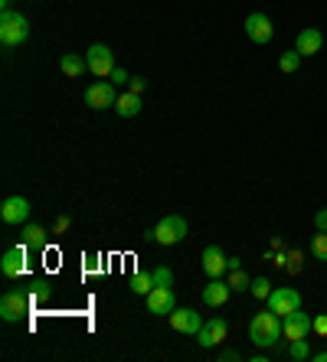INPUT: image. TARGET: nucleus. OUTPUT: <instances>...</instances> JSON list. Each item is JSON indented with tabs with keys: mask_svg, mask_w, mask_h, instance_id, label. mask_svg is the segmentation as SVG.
<instances>
[{
	"mask_svg": "<svg viewBox=\"0 0 327 362\" xmlns=\"http://www.w3.org/2000/svg\"><path fill=\"white\" fill-rule=\"evenodd\" d=\"M282 317L272 310H262L256 313L249 320V339L258 346V349H268V346H275L278 339H282Z\"/></svg>",
	"mask_w": 327,
	"mask_h": 362,
	"instance_id": "nucleus-1",
	"label": "nucleus"
},
{
	"mask_svg": "<svg viewBox=\"0 0 327 362\" xmlns=\"http://www.w3.org/2000/svg\"><path fill=\"white\" fill-rule=\"evenodd\" d=\"M26 36H30V20H26L23 13L4 10V13H0V42H4L7 49H13V46L26 42Z\"/></svg>",
	"mask_w": 327,
	"mask_h": 362,
	"instance_id": "nucleus-2",
	"label": "nucleus"
},
{
	"mask_svg": "<svg viewBox=\"0 0 327 362\" xmlns=\"http://www.w3.org/2000/svg\"><path fill=\"white\" fill-rule=\"evenodd\" d=\"M147 238H154L157 245L183 242V238H187V219H183V216H164V219L147 232Z\"/></svg>",
	"mask_w": 327,
	"mask_h": 362,
	"instance_id": "nucleus-3",
	"label": "nucleus"
},
{
	"mask_svg": "<svg viewBox=\"0 0 327 362\" xmlns=\"http://www.w3.org/2000/svg\"><path fill=\"white\" fill-rule=\"evenodd\" d=\"M30 303H33L30 294H23V291H7V294L0 297V320L20 323L26 313H30Z\"/></svg>",
	"mask_w": 327,
	"mask_h": 362,
	"instance_id": "nucleus-4",
	"label": "nucleus"
},
{
	"mask_svg": "<svg viewBox=\"0 0 327 362\" xmlns=\"http://www.w3.org/2000/svg\"><path fill=\"white\" fill-rule=\"evenodd\" d=\"M86 62H88V72L98 78H108L115 72V52L105 46V42H95V46H88L86 52Z\"/></svg>",
	"mask_w": 327,
	"mask_h": 362,
	"instance_id": "nucleus-5",
	"label": "nucleus"
},
{
	"mask_svg": "<svg viewBox=\"0 0 327 362\" xmlns=\"http://www.w3.org/2000/svg\"><path fill=\"white\" fill-rule=\"evenodd\" d=\"M268 310L278 313V317H288L292 310H298L302 307V294L294 291V287H275L272 294H268Z\"/></svg>",
	"mask_w": 327,
	"mask_h": 362,
	"instance_id": "nucleus-6",
	"label": "nucleus"
},
{
	"mask_svg": "<svg viewBox=\"0 0 327 362\" xmlns=\"http://www.w3.org/2000/svg\"><path fill=\"white\" fill-rule=\"evenodd\" d=\"M115 101H118V92H115V82H95L86 88V105L95 111H105V108H115Z\"/></svg>",
	"mask_w": 327,
	"mask_h": 362,
	"instance_id": "nucleus-7",
	"label": "nucleus"
},
{
	"mask_svg": "<svg viewBox=\"0 0 327 362\" xmlns=\"http://www.w3.org/2000/svg\"><path fill=\"white\" fill-rule=\"evenodd\" d=\"M144 300H147V313H154V317H171V313L177 310L173 287H151V294H147Z\"/></svg>",
	"mask_w": 327,
	"mask_h": 362,
	"instance_id": "nucleus-8",
	"label": "nucleus"
},
{
	"mask_svg": "<svg viewBox=\"0 0 327 362\" xmlns=\"http://www.w3.org/2000/svg\"><path fill=\"white\" fill-rule=\"evenodd\" d=\"M167 320H171V327L177 329V333H187V337H197L200 329H203V323H207L193 307H177Z\"/></svg>",
	"mask_w": 327,
	"mask_h": 362,
	"instance_id": "nucleus-9",
	"label": "nucleus"
},
{
	"mask_svg": "<svg viewBox=\"0 0 327 362\" xmlns=\"http://www.w3.org/2000/svg\"><path fill=\"white\" fill-rule=\"evenodd\" d=\"M272 33H275V26H272V20L265 17V13H249L246 17V36H249L256 46H265L268 40H272Z\"/></svg>",
	"mask_w": 327,
	"mask_h": 362,
	"instance_id": "nucleus-10",
	"label": "nucleus"
},
{
	"mask_svg": "<svg viewBox=\"0 0 327 362\" xmlns=\"http://www.w3.org/2000/svg\"><path fill=\"white\" fill-rule=\"evenodd\" d=\"M0 219L7 226H20V222L30 219V199L26 196H7L4 206H0Z\"/></svg>",
	"mask_w": 327,
	"mask_h": 362,
	"instance_id": "nucleus-11",
	"label": "nucleus"
},
{
	"mask_svg": "<svg viewBox=\"0 0 327 362\" xmlns=\"http://www.w3.org/2000/svg\"><path fill=\"white\" fill-rule=\"evenodd\" d=\"M229 337V327H226L223 317H213V320L203 323V329L197 333V343L203 346V349H216V346L223 343V339Z\"/></svg>",
	"mask_w": 327,
	"mask_h": 362,
	"instance_id": "nucleus-12",
	"label": "nucleus"
},
{
	"mask_svg": "<svg viewBox=\"0 0 327 362\" xmlns=\"http://www.w3.org/2000/svg\"><path fill=\"white\" fill-rule=\"evenodd\" d=\"M282 333H285V339H304L311 333V317L302 307L292 310L288 317H282Z\"/></svg>",
	"mask_w": 327,
	"mask_h": 362,
	"instance_id": "nucleus-13",
	"label": "nucleus"
},
{
	"mask_svg": "<svg viewBox=\"0 0 327 362\" xmlns=\"http://www.w3.org/2000/svg\"><path fill=\"white\" fill-rule=\"evenodd\" d=\"M23 271H26V245L7 248L4 258H0V274H4V278H20Z\"/></svg>",
	"mask_w": 327,
	"mask_h": 362,
	"instance_id": "nucleus-14",
	"label": "nucleus"
},
{
	"mask_svg": "<svg viewBox=\"0 0 327 362\" xmlns=\"http://www.w3.org/2000/svg\"><path fill=\"white\" fill-rule=\"evenodd\" d=\"M321 46H324V33H321L318 26H304L298 40H294V49L302 52V56H318Z\"/></svg>",
	"mask_w": 327,
	"mask_h": 362,
	"instance_id": "nucleus-15",
	"label": "nucleus"
},
{
	"mask_svg": "<svg viewBox=\"0 0 327 362\" xmlns=\"http://www.w3.org/2000/svg\"><path fill=\"white\" fill-rule=\"evenodd\" d=\"M229 294H233V287H229V281L210 278V284L203 287V303H207V307H223V303L229 300Z\"/></svg>",
	"mask_w": 327,
	"mask_h": 362,
	"instance_id": "nucleus-16",
	"label": "nucleus"
},
{
	"mask_svg": "<svg viewBox=\"0 0 327 362\" xmlns=\"http://www.w3.org/2000/svg\"><path fill=\"white\" fill-rule=\"evenodd\" d=\"M226 262H229V258L223 255V248H219V245L203 248V271H207V278H219L223 271H229V268H226Z\"/></svg>",
	"mask_w": 327,
	"mask_h": 362,
	"instance_id": "nucleus-17",
	"label": "nucleus"
},
{
	"mask_svg": "<svg viewBox=\"0 0 327 362\" xmlns=\"http://www.w3.org/2000/svg\"><path fill=\"white\" fill-rule=\"evenodd\" d=\"M141 108H144V105H141V95L138 92H128V88H125V92L118 95V101H115L118 118H134V115H141Z\"/></svg>",
	"mask_w": 327,
	"mask_h": 362,
	"instance_id": "nucleus-18",
	"label": "nucleus"
},
{
	"mask_svg": "<svg viewBox=\"0 0 327 362\" xmlns=\"http://www.w3.org/2000/svg\"><path fill=\"white\" fill-rule=\"evenodd\" d=\"M59 69H62V76H69V78H76V76H82L88 69V62L82 59V56H76V52H66L59 59Z\"/></svg>",
	"mask_w": 327,
	"mask_h": 362,
	"instance_id": "nucleus-19",
	"label": "nucleus"
},
{
	"mask_svg": "<svg viewBox=\"0 0 327 362\" xmlns=\"http://www.w3.org/2000/svg\"><path fill=\"white\" fill-rule=\"evenodd\" d=\"M20 242H23L26 248H46V228L43 226H23Z\"/></svg>",
	"mask_w": 327,
	"mask_h": 362,
	"instance_id": "nucleus-20",
	"label": "nucleus"
},
{
	"mask_svg": "<svg viewBox=\"0 0 327 362\" xmlns=\"http://www.w3.org/2000/svg\"><path fill=\"white\" fill-rule=\"evenodd\" d=\"M288 359L292 362H304L311 359V339H288Z\"/></svg>",
	"mask_w": 327,
	"mask_h": 362,
	"instance_id": "nucleus-21",
	"label": "nucleus"
},
{
	"mask_svg": "<svg viewBox=\"0 0 327 362\" xmlns=\"http://www.w3.org/2000/svg\"><path fill=\"white\" fill-rule=\"evenodd\" d=\"M302 52L298 49H288V52H282V59H278V69H282L285 76H292V72H298V66H302Z\"/></svg>",
	"mask_w": 327,
	"mask_h": 362,
	"instance_id": "nucleus-22",
	"label": "nucleus"
},
{
	"mask_svg": "<svg viewBox=\"0 0 327 362\" xmlns=\"http://www.w3.org/2000/svg\"><path fill=\"white\" fill-rule=\"evenodd\" d=\"M275 287H272V281L268 278H252V284H249V294L256 297V300H268V294H272Z\"/></svg>",
	"mask_w": 327,
	"mask_h": 362,
	"instance_id": "nucleus-23",
	"label": "nucleus"
},
{
	"mask_svg": "<svg viewBox=\"0 0 327 362\" xmlns=\"http://www.w3.org/2000/svg\"><path fill=\"white\" fill-rule=\"evenodd\" d=\"M151 281H154V287H173V271L167 268V264H157V268L151 271Z\"/></svg>",
	"mask_w": 327,
	"mask_h": 362,
	"instance_id": "nucleus-24",
	"label": "nucleus"
},
{
	"mask_svg": "<svg viewBox=\"0 0 327 362\" xmlns=\"http://www.w3.org/2000/svg\"><path fill=\"white\" fill-rule=\"evenodd\" d=\"M304 268V255L298 252V248H288V262H285L282 271H288V274H302Z\"/></svg>",
	"mask_w": 327,
	"mask_h": 362,
	"instance_id": "nucleus-25",
	"label": "nucleus"
},
{
	"mask_svg": "<svg viewBox=\"0 0 327 362\" xmlns=\"http://www.w3.org/2000/svg\"><path fill=\"white\" fill-rule=\"evenodd\" d=\"M249 284H252V278L242 268L229 271V287H233V291H249Z\"/></svg>",
	"mask_w": 327,
	"mask_h": 362,
	"instance_id": "nucleus-26",
	"label": "nucleus"
},
{
	"mask_svg": "<svg viewBox=\"0 0 327 362\" xmlns=\"http://www.w3.org/2000/svg\"><path fill=\"white\" fill-rule=\"evenodd\" d=\"M311 255L318 262H327V232H318V235L311 238Z\"/></svg>",
	"mask_w": 327,
	"mask_h": 362,
	"instance_id": "nucleus-27",
	"label": "nucleus"
},
{
	"mask_svg": "<svg viewBox=\"0 0 327 362\" xmlns=\"http://www.w3.org/2000/svg\"><path fill=\"white\" fill-rule=\"evenodd\" d=\"M151 287H154L151 274H134V278H131V291H134V294L147 297V294H151Z\"/></svg>",
	"mask_w": 327,
	"mask_h": 362,
	"instance_id": "nucleus-28",
	"label": "nucleus"
},
{
	"mask_svg": "<svg viewBox=\"0 0 327 362\" xmlns=\"http://www.w3.org/2000/svg\"><path fill=\"white\" fill-rule=\"evenodd\" d=\"M30 297H33V300H50V297H52V284H50V281H36L33 294H30Z\"/></svg>",
	"mask_w": 327,
	"mask_h": 362,
	"instance_id": "nucleus-29",
	"label": "nucleus"
},
{
	"mask_svg": "<svg viewBox=\"0 0 327 362\" xmlns=\"http://www.w3.org/2000/svg\"><path fill=\"white\" fill-rule=\"evenodd\" d=\"M311 329H314L318 337H324V339H327V313H318V317L311 320Z\"/></svg>",
	"mask_w": 327,
	"mask_h": 362,
	"instance_id": "nucleus-30",
	"label": "nucleus"
},
{
	"mask_svg": "<svg viewBox=\"0 0 327 362\" xmlns=\"http://www.w3.org/2000/svg\"><path fill=\"white\" fill-rule=\"evenodd\" d=\"M108 78H112L115 85H125V88H128V82H131V76H128V72H125V69H118V66H115V72H112V76H108Z\"/></svg>",
	"mask_w": 327,
	"mask_h": 362,
	"instance_id": "nucleus-31",
	"label": "nucleus"
},
{
	"mask_svg": "<svg viewBox=\"0 0 327 362\" xmlns=\"http://www.w3.org/2000/svg\"><path fill=\"white\" fill-rule=\"evenodd\" d=\"M69 226H72L69 216H59V219H56V226H52V235H62V232H66Z\"/></svg>",
	"mask_w": 327,
	"mask_h": 362,
	"instance_id": "nucleus-32",
	"label": "nucleus"
},
{
	"mask_svg": "<svg viewBox=\"0 0 327 362\" xmlns=\"http://www.w3.org/2000/svg\"><path fill=\"white\" fill-rule=\"evenodd\" d=\"M314 228H318V232H327V209L314 212Z\"/></svg>",
	"mask_w": 327,
	"mask_h": 362,
	"instance_id": "nucleus-33",
	"label": "nucleus"
},
{
	"mask_svg": "<svg viewBox=\"0 0 327 362\" xmlns=\"http://www.w3.org/2000/svg\"><path fill=\"white\" fill-rule=\"evenodd\" d=\"M144 85H147V82H144V78H138V76H131V82H128V92H138V95H141V92H144Z\"/></svg>",
	"mask_w": 327,
	"mask_h": 362,
	"instance_id": "nucleus-34",
	"label": "nucleus"
},
{
	"mask_svg": "<svg viewBox=\"0 0 327 362\" xmlns=\"http://www.w3.org/2000/svg\"><path fill=\"white\" fill-rule=\"evenodd\" d=\"M98 264H102V258L98 255H86V271L92 274V271H98Z\"/></svg>",
	"mask_w": 327,
	"mask_h": 362,
	"instance_id": "nucleus-35",
	"label": "nucleus"
},
{
	"mask_svg": "<svg viewBox=\"0 0 327 362\" xmlns=\"http://www.w3.org/2000/svg\"><path fill=\"white\" fill-rule=\"evenodd\" d=\"M219 359H223V362H236V359H239V353H236V349H223V353H219Z\"/></svg>",
	"mask_w": 327,
	"mask_h": 362,
	"instance_id": "nucleus-36",
	"label": "nucleus"
},
{
	"mask_svg": "<svg viewBox=\"0 0 327 362\" xmlns=\"http://www.w3.org/2000/svg\"><path fill=\"white\" fill-rule=\"evenodd\" d=\"M268 245H272V252H278V248H285V242H282V238H278V235L272 238V242H268Z\"/></svg>",
	"mask_w": 327,
	"mask_h": 362,
	"instance_id": "nucleus-37",
	"label": "nucleus"
},
{
	"mask_svg": "<svg viewBox=\"0 0 327 362\" xmlns=\"http://www.w3.org/2000/svg\"><path fill=\"white\" fill-rule=\"evenodd\" d=\"M311 359H314V362H327V353H311Z\"/></svg>",
	"mask_w": 327,
	"mask_h": 362,
	"instance_id": "nucleus-38",
	"label": "nucleus"
},
{
	"mask_svg": "<svg viewBox=\"0 0 327 362\" xmlns=\"http://www.w3.org/2000/svg\"><path fill=\"white\" fill-rule=\"evenodd\" d=\"M0 7H4V10H10V0H0Z\"/></svg>",
	"mask_w": 327,
	"mask_h": 362,
	"instance_id": "nucleus-39",
	"label": "nucleus"
}]
</instances>
